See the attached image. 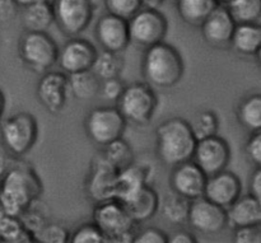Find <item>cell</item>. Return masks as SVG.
Masks as SVG:
<instances>
[{
	"mask_svg": "<svg viewBox=\"0 0 261 243\" xmlns=\"http://www.w3.org/2000/svg\"><path fill=\"white\" fill-rule=\"evenodd\" d=\"M42 182L31 166L24 163L9 166L0 180V203L8 214L19 218L40 200Z\"/></svg>",
	"mask_w": 261,
	"mask_h": 243,
	"instance_id": "obj_1",
	"label": "cell"
},
{
	"mask_svg": "<svg viewBox=\"0 0 261 243\" xmlns=\"http://www.w3.org/2000/svg\"><path fill=\"white\" fill-rule=\"evenodd\" d=\"M155 142L158 159L167 167H175L193 159L198 139L188 120L172 117L158 125Z\"/></svg>",
	"mask_w": 261,
	"mask_h": 243,
	"instance_id": "obj_2",
	"label": "cell"
},
{
	"mask_svg": "<svg viewBox=\"0 0 261 243\" xmlns=\"http://www.w3.org/2000/svg\"><path fill=\"white\" fill-rule=\"evenodd\" d=\"M142 71L153 88H172L184 78L185 63L177 48L162 41L145 48Z\"/></svg>",
	"mask_w": 261,
	"mask_h": 243,
	"instance_id": "obj_3",
	"label": "cell"
},
{
	"mask_svg": "<svg viewBox=\"0 0 261 243\" xmlns=\"http://www.w3.org/2000/svg\"><path fill=\"white\" fill-rule=\"evenodd\" d=\"M92 218L103 232L107 242H134L137 223L117 199L94 204Z\"/></svg>",
	"mask_w": 261,
	"mask_h": 243,
	"instance_id": "obj_4",
	"label": "cell"
},
{
	"mask_svg": "<svg viewBox=\"0 0 261 243\" xmlns=\"http://www.w3.org/2000/svg\"><path fill=\"white\" fill-rule=\"evenodd\" d=\"M127 122L144 126L152 121L158 106V98L152 86L145 82H135L125 87L121 97L116 102Z\"/></svg>",
	"mask_w": 261,
	"mask_h": 243,
	"instance_id": "obj_5",
	"label": "cell"
},
{
	"mask_svg": "<svg viewBox=\"0 0 261 243\" xmlns=\"http://www.w3.org/2000/svg\"><path fill=\"white\" fill-rule=\"evenodd\" d=\"M126 125V119L117 106H101L88 112L84 121V129L92 143L103 148L122 138Z\"/></svg>",
	"mask_w": 261,
	"mask_h": 243,
	"instance_id": "obj_6",
	"label": "cell"
},
{
	"mask_svg": "<svg viewBox=\"0 0 261 243\" xmlns=\"http://www.w3.org/2000/svg\"><path fill=\"white\" fill-rule=\"evenodd\" d=\"M2 140L5 148L17 157L27 154L38 138L37 120L30 112H18L2 124Z\"/></svg>",
	"mask_w": 261,
	"mask_h": 243,
	"instance_id": "obj_7",
	"label": "cell"
},
{
	"mask_svg": "<svg viewBox=\"0 0 261 243\" xmlns=\"http://www.w3.org/2000/svg\"><path fill=\"white\" fill-rule=\"evenodd\" d=\"M59 47L47 32H28L19 43V53L25 65L36 73L50 70L59 58Z\"/></svg>",
	"mask_w": 261,
	"mask_h": 243,
	"instance_id": "obj_8",
	"label": "cell"
},
{
	"mask_svg": "<svg viewBox=\"0 0 261 243\" xmlns=\"http://www.w3.org/2000/svg\"><path fill=\"white\" fill-rule=\"evenodd\" d=\"M51 5L56 24L69 37L84 32L93 19V0H53Z\"/></svg>",
	"mask_w": 261,
	"mask_h": 243,
	"instance_id": "obj_9",
	"label": "cell"
},
{
	"mask_svg": "<svg viewBox=\"0 0 261 243\" xmlns=\"http://www.w3.org/2000/svg\"><path fill=\"white\" fill-rule=\"evenodd\" d=\"M132 43L148 48L165 41L168 31V20L160 9L142 8L129 19Z\"/></svg>",
	"mask_w": 261,
	"mask_h": 243,
	"instance_id": "obj_10",
	"label": "cell"
},
{
	"mask_svg": "<svg viewBox=\"0 0 261 243\" xmlns=\"http://www.w3.org/2000/svg\"><path fill=\"white\" fill-rule=\"evenodd\" d=\"M119 172L103 155H97L89 166L86 194L93 204L116 199Z\"/></svg>",
	"mask_w": 261,
	"mask_h": 243,
	"instance_id": "obj_11",
	"label": "cell"
},
{
	"mask_svg": "<svg viewBox=\"0 0 261 243\" xmlns=\"http://www.w3.org/2000/svg\"><path fill=\"white\" fill-rule=\"evenodd\" d=\"M188 222L199 233L218 234L228 226V213L226 208L201 196L191 200Z\"/></svg>",
	"mask_w": 261,
	"mask_h": 243,
	"instance_id": "obj_12",
	"label": "cell"
},
{
	"mask_svg": "<svg viewBox=\"0 0 261 243\" xmlns=\"http://www.w3.org/2000/svg\"><path fill=\"white\" fill-rule=\"evenodd\" d=\"M193 160L206 176H213L227 170L231 160V147L218 134L198 140Z\"/></svg>",
	"mask_w": 261,
	"mask_h": 243,
	"instance_id": "obj_13",
	"label": "cell"
},
{
	"mask_svg": "<svg viewBox=\"0 0 261 243\" xmlns=\"http://www.w3.org/2000/svg\"><path fill=\"white\" fill-rule=\"evenodd\" d=\"M98 51L93 43L82 37H71L59 51L58 65L68 75L79 71L91 70Z\"/></svg>",
	"mask_w": 261,
	"mask_h": 243,
	"instance_id": "obj_14",
	"label": "cell"
},
{
	"mask_svg": "<svg viewBox=\"0 0 261 243\" xmlns=\"http://www.w3.org/2000/svg\"><path fill=\"white\" fill-rule=\"evenodd\" d=\"M208 176L193 159L172 167L170 176V185L172 191L178 195L195 200L204 196Z\"/></svg>",
	"mask_w": 261,
	"mask_h": 243,
	"instance_id": "obj_15",
	"label": "cell"
},
{
	"mask_svg": "<svg viewBox=\"0 0 261 243\" xmlns=\"http://www.w3.org/2000/svg\"><path fill=\"white\" fill-rule=\"evenodd\" d=\"M94 32L102 50L121 53L132 43L129 20L111 13H107L99 18Z\"/></svg>",
	"mask_w": 261,
	"mask_h": 243,
	"instance_id": "obj_16",
	"label": "cell"
},
{
	"mask_svg": "<svg viewBox=\"0 0 261 243\" xmlns=\"http://www.w3.org/2000/svg\"><path fill=\"white\" fill-rule=\"evenodd\" d=\"M237 22L226 5H217L209 17L200 25L201 35L208 45L217 48L231 47Z\"/></svg>",
	"mask_w": 261,
	"mask_h": 243,
	"instance_id": "obj_17",
	"label": "cell"
},
{
	"mask_svg": "<svg viewBox=\"0 0 261 243\" xmlns=\"http://www.w3.org/2000/svg\"><path fill=\"white\" fill-rule=\"evenodd\" d=\"M69 92L68 74L63 71H46L38 82V99L41 104L54 115L59 114L65 107Z\"/></svg>",
	"mask_w": 261,
	"mask_h": 243,
	"instance_id": "obj_18",
	"label": "cell"
},
{
	"mask_svg": "<svg viewBox=\"0 0 261 243\" xmlns=\"http://www.w3.org/2000/svg\"><path fill=\"white\" fill-rule=\"evenodd\" d=\"M241 195V180L233 172L224 170L208 177L204 196L213 203L228 209Z\"/></svg>",
	"mask_w": 261,
	"mask_h": 243,
	"instance_id": "obj_19",
	"label": "cell"
},
{
	"mask_svg": "<svg viewBox=\"0 0 261 243\" xmlns=\"http://www.w3.org/2000/svg\"><path fill=\"white\" fill-rule=\"evenodd\" d=\"M122 204L135 223H144L149 221L161 208L160 196L150 185H145Z\"/></svg>",
	"mask_w": 261,
	"mask_h": 243,
	"instance_id": "obj_20",
	"label": "cell"
},
{
	"mask_svg": "<svg viewBox=\"0 0 261 243\" xmlns=\"http://www.w3.org/2000/svg\"><path fill=\"white\" fill-rule=\"evenodd\" d=\"M228 224L232 228L261 226V204L254 195H241L227 209Z\"/></svg>",
	"mask_w": 261,
	"mask_h": 243,
	"instance_id": "obj_21",
	"label": "cell"
},
{
	"mask_svg": "<svg viewBox=\"0 0 261 243\" xmlns=\"http://www.w3.org/2000/svg\"><path fill=\"white\" fill-rule=\"evenodd\" d=\"M152 170L148 166L132 163L119 172L116 199L121 203L126 201L145 185H149Z\"/></svg>",
	"mask_w": 261,
	"mask_h": 243,
	"instance_id": "obj_22",
	"label": "cell"
},
{
	"mask_svg": "<svg viewBox=\"0 0 261 243\" xmlns=\"http://www.w3.org/2000/svg\"><path fill=\"white\" fill-rule=\"evenodd\" d=\"M231 47L244 56H255L261 47V24L239 23L231 41Z\"/></svg>",
	"mask_w": 261,
	"mask_h": 243,
	"instance_id": "obj_23",
	"label": "cell"
},
{
	"mask_svg": "<svg viewBox=\"0 0 261 243\" xmlns=\"http://www.w3.org/2000/svg\"><path fill=\"white\" fill-rule=\"evenodd\" d=\"M54 22L55 17L50 2L23 7L22 23L28 32H47Z\"/></svg>",
	"mask_w": 261,
	"mask_h": 243,
	"instance_id": "obj_24",
	"label": "cell"
},
{
	"mask_svg": "<svg viewBox=\"0 0 261 243\" xmlns=\"http://www.w3.org/2000/svg\"><path fill=\"white\" fill-rule=\"evenodd\" d=\"M70 93L79 101H89L101 91L102 80L93 70H84L68 75Z\"/></svg>",
	"mask_w": 261,
	"mask_h": 243,
	"instance_id": "obj_25",
	"label": "cell"
},
{
	"mask_svg": "<svg viewBox=\"0 0 261 243\" xmlns=\"http://www.w3.org/2000/svg\"><path fill=\"white\" fill-rule=\"evenodd\" d=\"M176 3L181 19L194 27H200L217 7L214 0H177Z\"/></svg>",
	"mask_w": 261,
	"mask_h": 243,
	"instance_id": "obj_26",
	"label": "cell"
},
{
	"mask_svg": "<svg viewBox=\"0 0 261 243\" xmlns=\"http://www.w3.org/2000/svg\"><path fill=\"white\" fill-rule=\"evenodd\" d=\"M0 241L3 242H33V234L23 226L22 221L17 217L7 213L0 203Z\"/></svg>",
	"mask_w": 261,
	"mask_h": 243,
	"instance_id": "obj_27",
	"label": "cell"
},
{
	"mask_svg": "<svg viewBox=\"0 0 261 243\" xmlns=\"http://www.w3.org/2000/svg\"><path fill=\"white\" fill-rule=\"evenodd\" d=\"M237 119L247 131L261 130V93L250 94L240 102Z\"/></svg>",
	"mask_w": 261,
	"mask_h": 243,
	"instance_id": "obj_28",
	"label": "cell"
},
{
	"mask_svg": "<svg viewBox=\"0 0 261 243\" xmlns=\"http://www.w3.org/2000/svg\"><path fill=\"white\" fill-rule=\"evenodd\" d=\"M191 200L178 195L175 191L168 194L162 201L161 211L162 217L172 224H182L188 222Z\"/></svg>",
	"mask_w": 261,
	"mask_h": 243,
	"instance_id": "obj_29",
	"label": "cell"
},
{
	"mask_svg": "<svg viewBox=\"0 0 261 243\" xmlns=\"http://www.w3.org/2000/svg\"><path fill=\"white\" fill-rule=\"evenodd\" d=\"M92 70L96 73V75L101 80L117 78L124 70V59H122L121 53L102 50L97 55Z\"/></svg>",
	"mask_w": 261,
	"mask_h": 243,
	"instance_id": "obj_30",
	"label": "cell"
},
{
	"mask_svg": "<svg viewBox=\"0 0 261 243\" xmlns=\"http://www.w3.org/2000/svg\"><path fill=\"white\" fill-rule=\"evenodd\" d=\"M102 155L119 171L124 170L125 167L134 163V152L129 143L122 138L103 147Z\"/></svg>",
	"mask_w": 261,
	"mask_h": 243,
	"instance_id": "obj_31",
	"label": "cell"
},
{
	"mask_svg": "<svg viewBox=\"0 0 261 243\" xmlns=\"http://www.w3.org/2000/svg\"><path fill=\"white\" fill-rule=\"evenodd\" d=\"M239 23H256L261 19V0H231L226 5Z\"/></svg>",
	"mask_w": 261,
	"mask_h": 243,
	"instance_id": "obj_32",
	"label": "cell"
},
{
	"mask_svg": "<svg viewBox=\"0 0 261 243\" xmlns=\"http://www.w3.org/2000/svg\"><path fill=\"white\" fill-rule=\"evenodd\" d=\"M194 135L198 140L205 139V138L213 137L218 132L219 120L214 111L204 110V111L196 112L193 119L189 121Z\"/></svg>",
	"mask_w": 261,
	"mask_h": 243,
	"instance_id": "obj_33",
	"label": "cell"
},
{
	"mask_svg": "<svg viewBox=\"0 0 261 243\" xmlns=\"http://www.w3.org/2000/svg\"><path fill=\"white\" fill-rule=\"evenodd\" d=\"M71 233L68 228L58 223H46L37 233L35 241L42 243H68L70 242Z\"/></svg>",
	"mask_w": 261,
	"mask_h": 243,
	"instance_id": "obj_34",
	"label": "cell"
},
{
	"mask_svg": "<svg viewBox=\"0 0 261 243\" xmlns=\"http://www.w3.org/2000/svg\"><path fill=\"white\" fill-rule=\"evenodd\" d=\"M103 232L94 222L82 224L70 236V243H106Z\"/></svg>",
	"mask_w": 261,
	"mask_h": 243,
	"instance_id": "obj_35",
	"label": "cell"
},
{
	"mask_svg": "<svg viewBox=\"0 0 261 243\" xmlns=\"http://www.w3.org/2000/svg\"><path fill=\"white\" fill-rule=\"evenodd\" d=\"M107 12L129 20L142 9V0H105Z\"/></svg>",
	"mask_w": 261,
	"mask_h": 243,
	"instance_id": "obj_36",
	"label": "cell"
},
{
	"mask_svg": "<svg viewBox=\"0 0 261 243\" xmlns=\"http://www.w3.org/2000/svg\"><path fill=\"white\" fill-rule=\"evenodd\" d=\"M125 87L126 86H125L124 82H122L119 76H117V78L105 79L101 83V91H99V94H101L106 101L117 102L120 97H121Z\"/></svg>",
	"mask_w": 261,
	"mask_h": 243,
	"instance_id": "obj_37",
	"label": "cell"
},
{
	"mask_svg": "<svg viewBox=\"0 0 261 243\" xmlns=\"http://www.w3.org/2000/svg\"><path fill=\"white\" fill-rule=\"evenodd\" d=\"M134 243H168V234L155 227H147L135 233Z\"/></svg>",
	"mask_w": 261,
	"mask_h": 243,
	"instance_id": "obj_38",
	"label": "cell"
},
{
	"mask_svg": "<svg viewBox=\"0 0 261 243\" xmlns=\"http://www.w3.org/2000/svg\"><path fill=\"white\" fill-rule=\"evenodd\" d=\"M246 154L256 167H261V130L251 132L246 142Z\"/></svg>",
	"mask_w": 261,
	"mask_h": 243,
	"instance_id": "obj_39",
	"label": "cell"
},
{
	"mask_svg": "<svg viewBox=\"0 0 261 243\" xmlns=\"http://www.w3.org/2000/svg\"><path fill=\"white\" fill-rule=\"evenodd\" d=\"M233 241L240 243L261 242V226H249L234 228Z\"/></svg>",
	"mask_w": 261,
	"mask_h": 243,
	"instance_id": "obj_40",
	"label": "cell"
},
{
	"mask_svg": "<svg viewBox=\"0 0 261 243\" xmlns=\"http://www.w3.org/2000/svg\"><path fill=\"white\" fill-rule=\"evenodd\" d=\"M19 4L17 0H0V22H9L15 17Z\"/></svg>",
	"mask_w": 261,
	"mask_h": 243,
	"instance_id": "obj_41",
	"label": "cell"
},
{
	"mask_svg": "<svg viewBox=\"0 0 261 243\" xmlns=\"http://www.w3.org/2000/svg\"><path fill=\"white\" fill-rule=\"evenodd\" d=\"M196 238L191 232L185 229H178L168 234V243H195Z\"/></svg>",
	"mask_w": 261,
	"mask_h": 243,
	"instance_id": "obj_42",
	"label": "cell"
},
{
	"mask_svg": "<svg viewBox=\"0 0 261 243\" xmlns=\"http://www.w3.org/2000/svg\"><path fill=\"white\" fill-rule=\"evenodd\" d=\"M250 194L261 203V167H256L250 178Z\"/></svg>",
	"mask_w": 261,
	"mask_h": 243,
	"instance_id": "obj_43",
	"label": "cell"
},
{
	"mask_svg": "<svg viewBox=\"0 0 261 243\" xmlns=\"http://www.w3.org/2000/svg\"><path fill=\"white\" fill-rule=\"evenodd\" d=\"M165 0H142V7L147 9H160Z\"/></svg>",
	"mask_w": 261,
	"mask_h": 243,
	"instance_id": "obj_44",
	"label": "cell"
},
{
	"mask_svg": "<svg viewBox=\"0 0 261 243\" xmlns=\"http://www.w3.org/2000/svg\"><path fill=\"white\" fill-rule=\"evenodd\" d=\"M8 168H9V166H8L7 159H5L4 155L0 153V180H2V177L4 176V173L7 172Z\"/></svg>",
	"mask_w": 261,
	"mask_h": 243,
	"instance_id": "obj_45",
	"label": "cell"
},
{
	"mask_svg": "<svg viewBox=\"0 0 261 243\" xmlns=\"http://www.w3.org/2000/svg\"><path fill=\"white\" fill-rule=\"evenodd\" d=\"M50 2V0H17V3L19 4V7H27V5L37 4V3H45Z\"/></svg>",
	"mask_w": 261,
	"mask_h": 243,
	"instance_id": "obj_46",
	"label": "cell"
},
{
	"mask_svg": "<svg viewBox=\"0 0 261 243\" xmlns=\"http://www.w3.org/2000/svg\"><path fill=\"white\" fill-rule=\"evenodd\" d=\"M4 110H5V97H4V93L0 91V121H2V117H3V114H4Z\"/></svg>",
	"mask_w": 261,
	"mask_h": 243,
	"instance_id": "obj_47",
	"label": "cell"
},
{
	"mask_svg": "<svg viewBox=\"0 0 261 243\" xmlns=\"http://www.w3.org/2000/svg\"><path fill=\"white\" fill-rule=\"evenodd\" d=\"M255 58H256L257 64H259V66L261 68V47L259 48V51H257V52H256V55H255Z\"/></svg>",
	"mask_w": 261,
	"mask_h": 243,
	"instance_id": "obj_48",
	"label": "cell"
},
{
	"mask_svg": "<svg viewBox=\"0 0 261 243\" xmlns=\"http://www.w3.org/2000/svg\"><path fill=\"white\" fill-rule=\"evenodd\" d=\"M217 5H227L231 0H214Z\"/></svg>",
	"mask_w": 261,
	"mask_h": 243,
	"instance_id": "obj_49",
	"label": "cell"
},
{
	"mask_svg": "<svg viewBox=\"0 0 261 243\" xmlns=\"http://www.w3.org/2000/svg\"><path fill=\"white\" fill-rule=\"evenodd\" d=\"M175 2H177V0H175Z\"/></svg>",
	"mask_w": 261,
	"mask_h": 243,
	"instance_id": "obj_50",
	"label": "cell"
}]
</instances>
